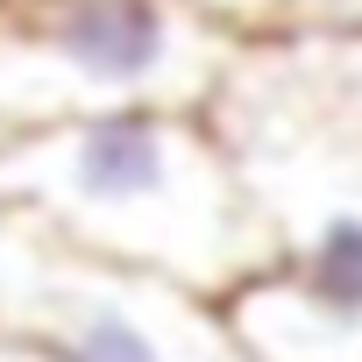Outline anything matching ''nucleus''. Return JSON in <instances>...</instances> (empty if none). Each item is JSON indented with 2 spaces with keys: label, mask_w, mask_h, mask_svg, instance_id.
I'll use <instances>...</instances> for the list:
<instances>
[{
  "label": "nucleus",
  "mask_w": 362,
  "mask_h": 362,
  "mask_svg": "<svg viewBox=\"0 0 362 362\" xmlns=\"http://www.w3.org/2000/svg\"><path fill=\"white\" fill-rule=\"evenodd\" d=\"M0 214L214 305L284 263V235L256 206L228 142L185 107L0 128Z\"/></svg>",
  "instance_id": "nucleus-1"
},
{
  "label": "nucleus",
  "mask_w": 362,
  "mask_h": 362,
  "mask_svg": "<svg viewBox=\"0 0 362 362\" xmlns=\"http://www.w3.org/2000/svg\"><path fill=\"white\" fill-rule=\"evenodd\" d=\"M235 50L192 0H15L0 8V128L114 107L206 114Z\"/></svg>",
  "instance_id": "nucleus-2"
},
{
  "label": "nucleus",
  "mask_w": 362,
  "mask_h": 362,
  "mask_svg": "<svg viewBox=\"0 0 362 362\" xmlns=\"http://www.w3.org/2000/svg\"><path fill=\"white\" fill-rule=\"evenodd\" d=\"M206 121L284 242L334 206H362V36L235 50Z\"/></svg>",
  "instance_id": "nucleus-3"
},
{
  "label": "nucleus",
  "mask_w": 362,
  "mask_h": 362,
  "mask_svg": "<svg viewBox=\"0 0 362 362\" xmlns=\"http://www.w3.org/2000/svg\"><path fill=\"white\" fill-rule=\"evenodd\" d=\"M0 341L50 362H249L228 313L0 214Z\"/></svg>",
  "instance_id": "nucleus-4"
},
{
  "label": "nucleus",
  "mask_w": 362,
  "mask_h": 362,
  "mask_svg": "<svg viewBox=\"0 0 362 362\" xmlns=\"http://www.w3.org/2000/svg\"><path fill=\"white\" fill-rule=\"evenodd\" d=\"M221 313L249 362H362V320L320 305L284 263L249 277Z\"/></svg>",
  "instance_id": "nucleus-5"
},
{
  "label": "nucleus",
  "mask_w": 362,
  "mask_h": 362,
  "mask_svg": "<svg viewBox=\"0 0 362 362\" xmlns=\"http://www.w3.org/2000/svg\"><path fill=\"white\" fill-rule=\"evenodd\" d=\"M235 43H305V36H362V0H192Z\"/></svg>",
  "instance_id": "nucleus-6"
},
{
  "label": "nucleus",
  "mask_w": 362,
  "mask_h": 362,
  "mask_svg": "<svg viewBox=\"0 0 362 362\" xmlns=\"http://www.w3.org/2000/svg\"><path fill=\"white\" fill-rule=\"evenodd\" d=\"M0 362H50V355H36V348H22V341H0Z\"/></svg>",
  "instance_id": "nucleus-7"
}]
</instances>
